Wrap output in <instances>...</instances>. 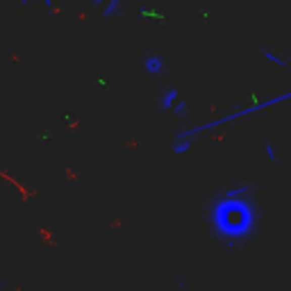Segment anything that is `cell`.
Wrapping results in <instances>:
<instances>
[{
	"instance_id": "8992f818",
	"label": "cell",
	"mask_w": 291,
	"mask_h": 291,
	"mask_svg": "<svg viewBox=\"0 0 291 291\" xmlns=\"http://www.w3.org/2000/svg\"><path fill=\"white\" fill-rule=\"evenodd\" d=\"M121 7H123V0H107V3L100 7V14H103L105 21H112L121 14Z\"/></svg>"
},
{
	"instance_id": "52a82bcc",
	"label": "cell",
	"mask_w": 291,
	"mask_h": 291,
	"mask_svg": "<svg viewBox=\"0 0 291 291\" xmlns=\"http://www.w3.org/2000/svg\"><path fill=\"white\" fill-rule=\"evenodd\" d=\"M171 112L175 114L177 118H184L186 114H189V103H186V100L180 95V98L175 100V105H173V109H171Z\"/></svg>"
},
{
	"instance_id": "3957f363",
	"label": "cell",
	"mask_w": 291,
	"mask_h": 291,
	"mask_svg": "<svg viewBox=\"0 0 291 291\" xmlns=\"http://www.w3.org/2000/svg\"><path fill=\"white\" fill-rule=\"evenodd\" d=\"M141 66H143L146 75H150V77L166 75V59H164L162 55H157V53H143Z\"/></svg>"
},
{
	"instance_id": "7a4b0ae2",
	"label": "cell",
	"mask_w": 291,
	"mask_h": 291,
	"mask_svg": "<svg viewBox=\"0 0 291 291\" xmlns=\"http://www.w3.org/2000/svg\"><path fill=\"white\" fill-rule=\"evenodd\" d=\"M284 100H291V91H286V93H282V95H275V98H268V100H264V103H255V105H248V107L234 109V112L225 114V116L216 118V121H212V123H205V125L189 127V130H177L175 136H189V139H193L196 134H200V132H205V130H212V127H218V125H225V123H230V121H236V118L250 116V114L268 109V107H273V105H277V103H284Z\"/></svg>"
},
{
	"instance_id": "ba28073f",
	"label": "cell",
	"mask_w": 291,
	"mask_h": 291,
	"mask_svg": "<svg viewBox=\"0 0 291 291\" xmlns=\"http://www.w3.org/2000/svg\"><path fill=\"white\" fill-rule=\"evenodd\" d=\"M264 155H266L268 164H277V162H280V157H277V153H275V146H273L271 141H264Z\"/></svg>"
},
{
	"instance_id": "30bf717a",
	"label": "cell",
	"mask_w": 291,
	"mask_h": 291,
	"mask_svg": "<svg viewBox=\"0 0 291 291\" xmlns=\"http://www.w3.org/2000/svg\"><path fill=\"white\" fill-rule=\"evenodd\" d=\"M43 5H45L48 9H53V7H55V0H43Z\"/></svg>"
},
{
	"instance_id": "5b68a950",
	"label": "cell",
	"mask_w": 291,
	"mask_h": 291,
	"mask_svg": "<svg viewBox=\"0 0 291 291\" xmlns=\"http://www.w3.org/2000/svg\"><path fill=\"white\" fill-rule=\"evenodd\" d=\"M262 55H264V59H268L271 64H275V66H282V68H286V66H291V55H280V53H273L271 48H266L264 45L262 48Z\"/></svg>"
},
{
	"instance_id": "9c48e42d",
	"label": "cell",
	"mask_w": 291,
	"mask_h": 291,
	"mask_svg": "<svg viewBox=\"0 0 291 291\" xmlns=\"http://www.w3.org/2000/svg\"><path fill=\"white\" fill-rule=\"evenodd\" d=\"M105 3H107V0H91V5H93V7H98V9H100V7H103V5H105Z\"/></svg>"
},
{
	"instance_id": "277c9868",
	"label": "cell",
	"mask_w": 291,
	"mask_h": 291,
	"mask_svg": "<svg viewBox=\"0 0 291 291\" xmlns=\"http://www.w3.org/2000/svg\"><path fill=\"white\" fill-rule=\"evenodd\" d=\"M177 98H180V91H177L175 86H166V89H162L159 95H157V112H171Z\"/></svg>"
},
{
	"instance_id": "6da1fadb",
	"label": "cell",
	"mask_w": 291,
	"mask_h": 291,
	"mask_svg": "<svg viewBox=\"0 0 291 291\" xmlns=\"http://www.w3.org/2000/svg\"><path fill=\"white\" fill-rule=\"evenodd\" d=\"M205 223L214 241L227 250H236L255 239L259 232V205L250 182L225 186L207 203Z\"/></svg>"
},
{
	"instance_id": "8fae6325",
	"label": "cell",
	"mask_w": 291,
	"mask_h": 291,
	"mask_svg": "<svg viewBox=\"0 0 291 291\" xmlns=\"http://www.w3.org/2000/svg\"><path fill=\"white\" fill-rule=\"evenodd\" d=\"M18 3H21V5H27V3H30V0H18Z\"/></svg>"
}]
</instances>
